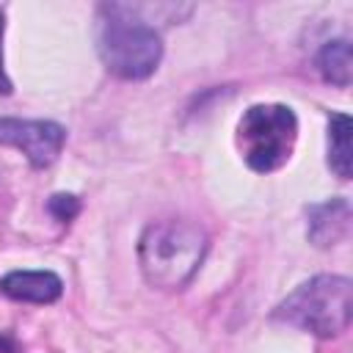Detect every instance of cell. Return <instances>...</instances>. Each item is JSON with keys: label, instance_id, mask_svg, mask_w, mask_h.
<instances>
[{"label": "cell", "instance_id": "6da1fadb", "mask_svg": "<svg viewBox=\"0 0 353 353\" xmlns=\"http://www.w3.org/2000/svg\"><path fill=\"white\" fill-rule=\"evenodd\" d=\"M149 11L141 3H102L97 11V52L119 80H146L163 61V39Z\"/></svg>", "mask_w": 353, "mask_h": 353}, {"label": "cell", "instance_id": "7a4b0ae2", "mask_svg": "<svg viewBox=\"0 0 353 353\" xmlns=\"http://www.w3.org/2000/svg\"><path fill=\"white\" fill-rule=\"evenodd\" d=\"M207 232L188 218L152 221L138 240V265L157 290H182L204 262Z\"/></svg>", "mask_w": 353, "mask_h": 353}, {"label": "cell", "instance_id": "3957f363", "mask_svg": "<svg viewBox=\"0 0 353 353\" xmlns=\"http://www.w3.org/2000/svg\"><path fill=\"white\" fill-rule=\"evenodd\" d=\"M270 317L320 339L339 336L353 320V281L336 273L312 276L279 301Z\"/></svg>", "mask_w": 353, "mask_h": 353}, {"label": "cell", "instance_id": "277c9868", "mask_svg": "<svg viewBox=\"0 0 353 353\" xmlns=\"http://www.w3.org/2000/svg\"><path fill=\"white\" fill-rule=\"evenodd\" d=\"M298 116L290 105L259 102L251 105L237 121V149L245 165L256 174L279 171L295 149Z\"/></svg>", "mask_w": 353, "mask_h": 353}, {"label": "cell", "instance_id": "5b68a950", "mask_svg": "<svg viewBox=\"0 0 353 353\" xmlns=\"http://www.w3.org/2000/svg\"><path fill=\"white\" fill-rule=\"evenodd\" d=\"M0 143L19 149L33 168H47L58 160L66 130L44 119H0Z\"/></svg>", "mask_w": 353, "mask_h": 353}, {"label": "cell", "instance_id": "8992f818", "mask_svg": "<svg viewBox=\"0 0 353 353\" xmlns=\"http://www.w3.org/2000/svg\"><path fill=\"white\" fill-rule=\"evenodd\" d=\"M350 223H353V210L350 201L342 196L306 207V237L317 248H331L347 240Z\"/></svg>", "mask_w": 353, "mask_h": 353}, {"label": "cell", "instance_id": "52a82bcc", "mask_svg": "<svg viewBox=\"0 0 353 353\" xmlns=\"http://www.w3.org/2000/svg\"><path fill=\"white\" fill-rule=\"evenodd\" d=\"M0 292L22 303H55L63 292V281L52 270H11L0 279Z\"/></svg>", "mask_w": 353, "mask_h": 353}, {"label": "cell", "instance_id": "ba28073f", "mask_svg": "<svg viewBox=\"0 0 353 353\" xmlns=\"http://www.w3.org/2000/svg\"><path fill=\"white\" fill-rule=\"evenodd\" d=\"M314 66L320 72V77L336 88H347L350 77H353V50H350V39H331L320 47Z\"/></svg>", "mask_w": 353, "mask_h": 353}, {"label": "cell", "instance_id": "9c48e42d", "mask_svg": "<svg viewBox=\"0 0 353 353\" xmlns=\"http://www.w3.org/2000/svg\"><path fill=\"white\" fill-rule=\"evenodd\" d=\"M353 121L347 113H331L328 116V168L339 179H350L353 174V146H350Z\"/></svg>", "mask_w": 353, "mask_h": 353}, {"label": "cell", "instance_id": "30bf717a", "mask_svg": "<svg viewBox=\"0 0 353 353\" xmlns=\"http://www.w3.org/2000/svg\"><path fill=\"white\" fill-rule=\"evenodd\" d=\"M47 212H50L55 221L66 223V221H72V218L80 212V199L72 196V193H52V196L47 199Z\"/></svg>", "mask_w": 353, "mask_h": 353}, {"label": "cell", "instance_id": "8fae6325", "mask_svg": "<svg viewBox=\"0 0 353 353\" xmlns=\"http://www.w3.org/2000/svg\"><path fill=\"white\" fill-rule=\"evenodd\" d=\"M3 33H6V17H3V11H0V94L8 97L14 88H11V80H8L6 66H3Z\"/></svg>", "mask_w": 353, "mask_h": 353}]
</instances>
